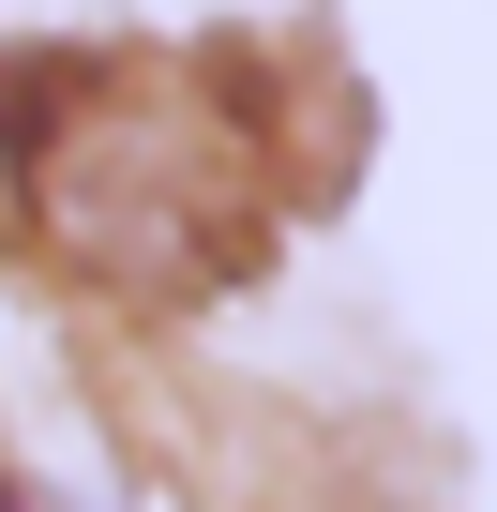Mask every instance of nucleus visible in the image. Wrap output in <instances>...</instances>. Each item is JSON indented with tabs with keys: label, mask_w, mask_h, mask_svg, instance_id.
<instances>
[{
	"label": "nucleus",
	"mask_w": 497,
	"mask_h": 512,
	"mask_svg": "<svg viewBox=\"0 0 497 512\" xmlns=\"http://www.w3.org/2000/svg\"><path fill=\"white\" fill-rule=\"evenodd\" d=\"M302 166L332 151L272 121V61L241 46H31L0 76V181L31 241L106 302L241 287Z\"/></svg>",
	"instance_id": "f257e3e1"
},
{
	"label": "nucleus",
	"mask_w": 497,
	"mask_h": 512,
	"mask_svg": "<svg viewBox=\"0 0 497 512\" xmlns=\"http://www.w3.org/2000/svg\"><path fill=\"white\" fill-rule=\"evenodd\" d=\"M272 512H377V497H347V482H317V497H272Z\"/></svg>",
	"instance_id": "f03ea898"
}]
</instances>
